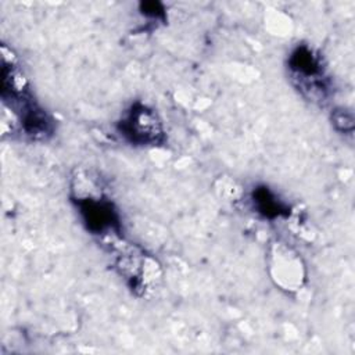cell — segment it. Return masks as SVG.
<instances>
[{"mask_svg": "<svg viewBox=\"0 0 355 355\" xmlns=\"http://www.w3.org/2000/svg\"><path fill=\"white\" fill-rule=\"evenodd\" d=\"M79 204L85 222L92 232L104 233L108 229L118 227V219L110 202L104 200L85 198Z\"/></svg>", "mask_w": 355, "mask_h": 355, "instance_id": "2", "label": "cell"}, {"mask_svg": "<svg viewBox=\"0 0 355 355\" xmlns=\"http://www.w3.org/2000/svg\"><path fill=\"white\" fill-rule=\"evenodd\" d=\"M254 201L257 204L258 211L262 212L265 216H269V218L277 216L284 211L283 204L265 187L258 189L255 191Z\"/></svg>", "mask_w": 355, "mask_h": 355, "instance_id": "3", "label": "cell"}, {"mask_svg": "<svg viewBox=\"0 0 355 355\" xmlns=\"http://www.w3.org/2000/svg\"><path fill=\"white\" fill-rule=\"evenodd\" d=\"M121 132L135 143L153 144L162 137L161 123L157 115L146 105L136 104L121 122Z\"/></svg>", "mask_w": 355, "mask_h": 355, "instance_id": "1", "label": "cell"}]
</instances>
